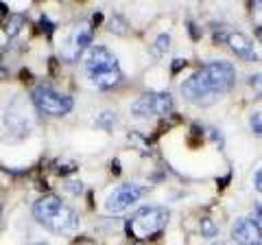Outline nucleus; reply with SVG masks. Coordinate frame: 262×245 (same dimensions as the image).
<instances>
[{
	"mask_svg": "<svg viewBox=\"0 0 262 245\" xmlns=\"http://www.w3.org/2000/svg\"><path fill=\"white\" fill-rule=\"evenodd\" d=\"M236 81V70L229 62H210L182 84V94L190 103L212 105L223 96Z\"/></svg>",
	"mask_w": 262,
	"mask_h": 245,
	"instance_id": "f257e3e1",
	"label": "nucleus"
},
{
	"mask_svg": "<svg viewBox=\"0 0 262 245\" xmlns=\"http://www.w3.org/2000/svg\"><path fill=\"white\" fill-rule=\"evenodd\" d=\"M83 68L92 86L103 90V92L114 90L122 81V68L118 64V57L107 46H90L83 57Z\"/></svg>",
	"mask_w": 262,
	"mask_h": 245,
	"instance_id": "f03ea898",
	"label": "nucleus"
},
{
	"mask_svg": "<svg viewBox=\"0 0 262 245\" xmlns=\"http://www.w3.org/2000/svg\"><path fill=\"white\" fill-rule=\"evenodd\" d=\"M33 217L37 223L57 234H68L79 228V215L57 195H44L42 199H37L33 206Z\"/></svg>",
	"mask_w": 262,
	"mask_h": 245,
	"instance_id": "7ed1b4c3",
	"label": "nucleus"
},
{
	"mask_svg": "<svg viewBox=\"0 0 262 245\" xmlns=\"http://www.w3.org/2000/svg\"><path fill=\"white\" fill-rule=\"evenodd\" d=\"M170 212L162 206H144L136 210L127 221V232L136 239H149L168 226Z\"/></svg>",
	"mask_w": 262,
	"mask_h": 245,
	"instance_id": "20e7f679",
	"label": "nucleus"
},
{
	"mask_svg": "<svg viewBox=\"0 0 262 245\" xmlns=\"http://www.w3.org/2000/svg\"><path fill=\"white\" fill-rule=\"evenodd\" d=\"M33 103H35L37 110H42L44 114H51V116H66L75 101H72L70 94L59 92L51 86H37L33 90Z\"/></svg>",
	"mask_w": 262,
	"mask_h": 245,
	"instance_id": "39448f33",
	"label": "nucleus"
},
{
	"mask_svg": "<svg viewBox=\"0 0 262 245\" xmlns=\"http://www.w3.org/2000/svg\"><path fill=\"white\" fill-rule=\"evenodd\" d=\"M173 96L168 92H144L131 103V114L138 118L149 116H164L173 110Z\"/></svg>",
	"mask_w": 262,
	"mask_h": 245,
	"instance_id": "423d86ee",
	"label": "nucleus"
},
{
	"mask_svg": "<svg viewBox=\"0 0 262 245\" xmlns=\"http://www.w3.org/2000/svg\"><path fill=\"white\" fill-rule=\"evenodd\" d=\"M142 189L138 184H120L116 186L112 193L107 201H105V208H107V212H114V215H118V212L131 208L134 203H138L142 199Z\"/></svg>",
	"mask_w": 262,
	"mask_h": 245,
	"instance_id": "0eeeda50",
	"label": "nucleus"
},
{
	"mask_svg": "<svg viewBox=\"0 0 262 245\" xmlns=\"http://www.w3.org/2000/svg\"><path fill=\"white\" fill-rule=\"evenodd\" d=\"M20 99H15L9 108H7V112H5V125H7V129L15 136V138H22V136H27L29 132H31V116L27 114V110L24 108H20Z\"/></svg>",
	"mask_w": 262,
	"mask_h": 245,
	"instance_id": "6e6552de",
	"label": "nucleus"
},
{
	"mask_svg": "<svg viewBox=\"0 0 262 245\" xmlns=\"http://www.w3.org/2000/svg\"><path fill=\"white\" fill-rule=\"evenodd\" d=\"M232 239L238 245H258V241L262 239V230L253 219H238L234 223Z\"/></svg>",
	"mask_w": 262,
	"mask_h": 245,
	"instance_id": "1a4fd4ad",
	"label": "nucleus"
},
{
	"mask_svg": "<svg viewBox=\"0 0 262 245\" xmlns=\"http://www.w3.org/2000/svg\"><path fill=\"white\" fill-rule=\"evenodd\" d=\"M227 44L232 46V51L241 57V59H247V62H253V59H260L258 51L253 48V42L249 37H245L243 33H227Z\"/></svg>",
	"mask_w": 262,
	"mask_h": 245,
	"instance_id": "9d476101",
	"label": "nucleus"
},
{
	"mask_svg": "<svg viewBox=\"0 0 262 245\" xmlns=\"http://www.w3.org/2000/svg\"><path fill=\"white\" fill-rule=\"evenodd\" d=\"M90 42H92V35H90V31L88 29H81V31H77L75 35H70V39L63 44L61 55L66 57V59H77V55L83 53L85 46H90Z\"/></svg>",
	"mask_w": 262,
	"mask_h": 245,
	"instance_id": "9b49d317",
	"label": "nucleus"
},
{
	"mask_svg": "<svg viewBox=\"0 0 262 245\" xmlns=\"http://www.w3.org/2000/svg\"><path fill=\"white\" fill-rule=\"evenodd\" d=\"M24 27V18L22 15H7V22H5V31L9 37H15L20 33V29Z\"/></svg>",
	"mask_w": 262,
	"mask_h": 245,
	"instance_id": "f8f14e48",
	"label": "nucleus"
},
{
	"mask_svg": "<svg viewBox=\"0 0 262 245\" xmlns=\"http://www.w3.org/2000/svg\"><path fill=\"white\" fill-rule=\"evenodd\" d=\"M199 228H201V234H203V236H208V239H212V236H216V234H219V226L212 221V219H208V217H203V219H201Z\"/></svg>",
	"mask_w": 262,
	"mask_h": 245,
	"instance_id": "ddd939ff",
	"label": "nucleus"
},
{
	"mask_svg": "<svg viewBox=\"0 0 262 245\" xmlns=\"http://www.w3.org/2000/svg\"><path fill=\"white\" fill-rule=\"evenodd\" d=\"M168 48H170V35H160L153 44V53H155V57H162Z\"/></svg>",
	"mask_w": 262,
	"mask_h": 245,
	"instance_id": "4468645a",
	"label": "nucleus"
},
{
	"mask_svg": "<svg viewBox=\"0 0 262 245\" xmlns=\"http://www.w3.org/2000/svg\"><path fill=\"white\" fill-rule=\"evenodd\" d=\"M110 29L114 31V33H118V35H125L127 33V20L120 18V15H114L112 22H110Z\"/></svg>",
	"mask_w": 262,
	"mask_h": 245,
	"instance_id": "2eb2a0df",
	"label": "nucleus"
},
{
	"mask_svg": "<svg viewBox=\"0 0 262 245\" xmlns=\"http://www.w3.org/2000/svg\"><path fill=\"white\" fill-rule=\"evenodd\" d=\"M249 86L253 88V92H256L258 96H262V75H253V77H249Z\"/></svg>",
	"mask_w": 262,
	"mask_h": 245,
	"instance_id": "dca6fc26",
	"label": "nucleus"
},
{
	"mask_svg": "<svg viewBox=\"0 0 262 245\" xmlns=\"http://www.w3.org/2000/svg\"><path fill=\"white\" fill-rule=\"evenodd\" d=\"M251 129L258 136H262V116H260V114H253V116H251Z\"/></svg>",
	"mask_w": 262,
	"mask_h": 245,
	"instance_id": "f3484780",
	"label": "nucleus"
},
{
	"mask_svg": "<svg viewBox=\"0 0 262 245\" xmlns=\"http://www.w3.org/2000/svg\"><path fill=\"white\" fill-rule=\"evenodd\" d=\"M253 184H256V191H260V193H262V169L256 173V177H253Z\"/></svg>",
	"mask_w": 262,
	"mask_h": 245,
	"instance_id": "a211bd4d",
	"label": "nucleus"
},
{
	"mask_svg": "<svg viewBox=\"0 0 262 245\" xmlns=\"http://www.w3.org/2000/svg\"><path fill=\"white\" fill-rule=\"evenodd\" d=\"M256 223L262 230V203H258V206H256Z\"/></svg>",
	"mask_w": 262,
	"mask_h": 245,
	"instance_id": "6ab92c4d",
	"label": "nucleus"
},
{
	"mask_svg": "<svg viewBox=\"0 0 262 245\" xmlns=\"http://www.w3.org/2000/svg\"><path fill=\"white\" fill-rule=\"evenodd\" d=\"M42 29H46V35H51L55 27H53L51 22H48V18H42Z\"/></svg>",
	"mask_w": 262,
	"mask_h": 245,
	"instance_id": "aec40b11",
	"label": "nucleus"
},
{
	"mask_svg": "<svg viewBox=\"0 0 262 245\" xmlns=\"http://www.w3.org/2000/svg\"><path fill=\"white\" fill-rule=\"evenodd\" d=\"M182 66H186V59H177V62L173 64V72H177V70L182 68Z\"/></svg>",
	"mask_w": 262,
	"mask_h": 245,
	"instance_id": "412c9836",
	"label": "nucleus"
},
{
	"mask_svg": "<svg viewBox=\"0 0 262 245\" xmlns=\"http://www.w3.org/2000/svg\"><path fill=\"white\" fill-rule=\"evenodd\" d=\"M101 20H103V13H94L92 15V24H101Z\"/></svg>",
	"mask_w": 262,
	"mask_h": 245,
	"instance_id": "4be33fe9",
	"label": "nucleus"
},
{
	"mask_svg": "<svg viewBox=\"0 0 262 245\" xmlns=\"http://www.w3.org/2000/svg\"><path fill=\"white\" fill-rule=\"evenodd\" d=\"M256 37L262 42V24H258V27H256Z\"/></svg>",
	"mask_w": 262,
	"mask_h": 245,
	"instance_id": "5701e85b",
	"label": "nucleus"
},
{
	"mask_svg": "<svg viewBox=\"0 0 262 245\" xmlns=\"http://www.w3.org/2000/svg\"><path fill=\"white\" fill-rule=\"evenodd\" d=\"M35 245H48V243H35Z\"/></svg>",
	"mask_w": 262,
	"mask_h": 245,
	"instance_id": "b1692460",
	"label": "nucleus"
},
{
	"mask_svg": "<svg viewBox=\"0 0 262 245\" xmlns=\"http://www.w3.org/2000/svg\"><path fill=\"white\" fill-rule=\"evenodd\" d=\"M258 245H262V239H260V241H258Z\"/></svg>",
	"mask_w": 262,
	"mask_h": 245,
	"instance_id": "393cba45",
	"label": "nucleus"
},
{
	"mask_svg": "<svg viewBox=\"0 0 262 245\" xmlns=\"http://www.w3.org/2000/svg\"><path fill=\"white\" fill-rule=\"evenodd\" d=\"M214 245H221V243H214Z\"/></svg>",
	"mask_w": 262,
	"mask_h": 245,
	"instance_id": "a878e982",
	"label": "nucleus"
}]
</instances>
